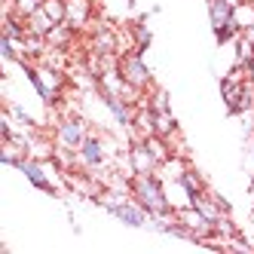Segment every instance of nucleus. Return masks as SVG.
Instances as JSON below:
<instances>
[{
    "instance_id": "obj_8",
    "label": "nucleus",
    "mask_w": 254,
    "mask_h": 254,
    "mask_svg": "<svg viewBox=\"0 0 254 254\" xmlns=\"http://www.w3.org/2000/svg\"><path fill=\"white\" fill-rule=\"evenodd\" d=\"M89 52H98V56H117V31L111 25H98L92 31V40H89Z\"/></svg>"
},
{
    "instance_id": "obj_10",
    "label": "nucleus",
    "mask_w": 254,
    "mask_h": 254,
    "mask_svg": "<svg viewBox=\"0 0 254 254\" xmlns=\"http://www.w3.org/2000/svg\"><path fill=\"white\" fill-rule=\"evenodd\" d=\"M205 6H208L211 28H221V25L233 22V0H205Z\"/></svg>"
},
{
    "instance_id": "obj_9",
    "label": "nucleus",
    "mask_w": 254,
    "mask_h": 254,
    "mask_svg": "<svg viewBox=\"0 0 254 254\" xmlns=\"http://www.w3.org/2000/svg\"><path fill=\"white\" fill-rule=\"evenodd\" d=\"M64 22L74 28V31H83L89 22H92V0H67Z\"/></svg>"
},
{
    "instance_id": "obj_4",
    "label": "nucleus",
    "mask_w": 254,
    "mask_h": 254,
    "mask_svg": "<svg viewBox=\"0 0 254 254\" xmlns=\"http://www.w3.org/2000/svg\"><path fill=\"white\" fill-rule=\"evenodd\" d=\"M15 169H19L28 181H31V184L34 187H37V190H43V193H49V196H56L59 193V187L56 184H52V181H49V169H46V159H34V156H25L22 162H19V166H15Z\"/></svg>"
},
{
    "instance_id": "obj_3",
    "label": "nucleus",
    "mask_w": 254,
    "mask_h": 254,
    "mask_svg": "<svg viewBox=\"0 0 254 254\" xmlns=\"http://www.w3.org/2000/svg\"><path fill=\"white\" fill-rule=\"evenodd\" d=\"M89 138V126L86 120L80 117H64L56 123V135H52V141L59 144V147H67V150H80V144Z\"/></svg>"
},
{
    "instance_id": "obj_22",
    "label": "nucleus",
    "mask_w": 254,
    "mask_h": 254,
    "mask_svg": "<svg viewBox=\"0 0 254 254\" xmlns=\"http://www.w3.org/2000/svg\"><path fill=\"white\" fill-rule=\"evenodd\" d=\"M251 248H254V242H251Z\"/></svg>"
},
{
    "instance_id": "obj_7",
    "label": "nucleus",
    "mask_w": 254,
    "mask_h": 254,
    "mask_svg": "<svg viewBox=\"0 0 254 254\" xmlns=\"http://www.w3.org/2000/svg\"><path fill=\"white\" fill-rule=\"evenodd\" d=\"M19 64H22V74L28 77V83L34 86V92L40 95V101H43L46 107H52V104L59 101V95L52 92V89H49V83L43 80V70H40V67H34V64H31V62H25V59H22Z\"/></svg>"
},
{
    "instance_id": "obj_12",
    "label": "nucleus",
    "mask_w": 254,
    "mask_h": 254,
    "mask_svg": "<svg viewBox=\"0 0 254 254\" xmlns=\"http://www.w3.org/2000/svg\"><path fill=\"white\" fill-rule=\"evenodd\" d=\"M233 25L242 34L248 28H254V0H239V3H233Z\"/></svg>"
},
{
    "instance_id": "obj_2",
    "label": "nucleus",
    "mask_w": 254,
    "mask_h": 254,
    "mask_svg": "<svg viewBox=\"0 0 254 254\" xmlns=\"http://www.w3.org/2000/svg\"><path fill=\"white\" fill-rule=\"evenodd\" d=\"M120 74L126 77V83H132L141 92H150L153 89V70L144 62V52L132 49V52H123L120 56Z\"/></svg>"
},
{
    "instance_id": "obj_15",
    "label": "nucleus",
    "mask_w": 254,
    "mask_h": 254,
    "mask_svg": "<svg viewBox=\"0 0 254 254\" xmlns=\"http://www.w3.org/2000/svg\"><path fill=\"white\" fill-rule=\"evenodd\" d=\"M153 123H156V135L166 138V141L178 132V120L172 117V111H159V114L153 111Z\"/></svg>"
},
{
    "instance_id": "obj_1",
    "label": "nucleus",
    "mask_w": 254,
    "mask_h": 254,
    "mask_svg": "<svg viewBox=\"0 0 254 254\" xmlns=\"http://www.w3.org/2000/svg\"><path fill=\"white\" fill-rule=\"evenodd\" d=\"M132 199L150 217L175 214V208L169 205V196H166V184H162V178L156 172H150V175H132Z\"/></svg>"
},
{
    "instance_id": "obj_6",
    "label": "nucleus",
    "mask_w": 254,
    "mask_h": 254,
    "mask_svg": "<svg viewBox=\"0 0 254 254\" xmlns=\"http://www.w3.org/2000/svg\"><path fill=\"white\" fill-rule=\"evenodd\" d=\"M98 98L107 107V114L117 120L120 129H129L132 120H135V104H129L126 98H120V95H111V92H98Z\"/></svg>"
},
{
    "instance_id": "obj_19",
    "label": "nucleus",
    "mask_w": 254,
    "mask_h": 254,
    "mask_svg": "<svg viewBox=\"0 0 254 254\" xmlns=\"http://www.w3.org/2000/svg\"><path fill=\"white\" fill-rule=\"evenodd\" d=\"M147 104L153 107L156 114H159V111H172V107H169V92H166V89H150V92H147Z\"/></svg>"
},
{
    "instance_id": "obj_18",
    "label": "nucleus",
    "mask_w": 254,
    "mask_h": 254,
    "mask_svg": "<svg viewBox=\"0 0 254 254\" xmlns=\"http://www.w3.org/2000/svg\"><path fill=\"white\" fill-rule=\"evenodd\" d=\"M181 184L190 190V196H196V193H202V190H205V181H202V175H199L196 169H187L184 175H181Z\"/></svg>"
},
{
    "instance_id": "obj_5",
    "label": "nucleus",
    "mask_w": 254,
    "mask_h": 254,
    "mask_svg": "<svg viewBox=\"0 0 254 254\" xmlns=\"http://www.w3.org/2000/svg\"><path fill=\"white\" fill-rule=\"evenodd\" d=\"M156 169H159V159L147 147V141H132V147H129V172L132 175H150Z\"/></svg>"
},
{
    "instance_id": "obj_17",
    "label": "nucleus",
    "mask_w": 254,
    "mask_h": 254,
    "mask_svg": "<svg viewBox=\"0 0 254 254\" xmlns=\"http://www.w3.org/2000/svg\"><path fill=\"white\" fill-rule=\"evenodd\" d=\"M132 37H135V49H138V52H147L150 43H153V34H150L147 25H144V19L132 25Z\"/></svg>"
},
{
    "instance_id": "obj_11",
    "label": "nucleus",
    "mask_w": 254,
    "mask_h": 254,
    "mask_svg": "<svg viewBox=\"0 0 254 254\" xmlns=\"http://www.w3.org/2000/svg\"><path fill=\"white\" fill-rule=\"evenodd\" d=\"M190 166H187V159L184 156H178V153H172L166 162H159V169H156V175L162 178V181H181V175H184Z\"/></svg>"
},
{
    "instance_id": "obj_21",
    "label": "nucleus",
    "mask_w": 254,
    "mask_h": 254,
    "mask_svg": "<svg viewBox=\"0 0 254 254\" xmlns=\"http://www.w3.org/2000/svg\"><path fill=\"white\" fill-rule=\"evenodd\" d=\"M245 37H248V40L254 43V28H248V31H245Z\"/></svg>"
},
{
    "instance_id": "obj_16",
    "label": "nucleus",
    "mask_w": 254,
    "mask_h": 254,
    "mask_svg": "<svg viewBox=\"0 0 254 254\" xmlns=\"http://www.w3.org/2000/svg\"><path fill=\"white\" fill-rule=\"evenodd\" d=\"M251 62H254V43L245 37V34H239V37H236V64L248 67Z\"/></svg>"
},
{
    "instance_id": "obj_20",
    "label": "nucleus",
    "mask_w": 254,
    "mask_h": 254,
    "mask_svg": "<svg viewBox=\"0 0 254 254\" xmlns=\"http://www.w3.org/2000/svg\"><path fill=\"white\" fill-rule=\"evenodd\" d=\"M239 34H242L239 28H236L233 22H227V25H221V28H214V40H217V43H221V46H224V43H230V40H236V37H239Z\"/></svg>"
},
{
    "instance_id": "obj_14",
    "label": "nucleus",
    "mask_w": 254,
    "mask_h": 254,
    "mask_svg": "<svg viewBox=\"0 0 254 254\" xmlns=\"http://www.w3.org/2000/svg\"><path fill=\"white\" fill-rule=\"evenodd\" d=\"M25 22H28V34H37V37H46V34H49L52 28H56V22H52L43 9H37L34 15H28Z\"/></svg>"
},
{
    "instance_id": "obj_13",
    "label": "nucleus",
    "mask_w": 254,
    "mask_h": 254,
    "mask_svg": "<svg viewBox=\"0 0 254 254\" xmlns=\"http://www.w3.org/2000/svg\"><path fill=\"white\" fill-rule=\"evenodd\" d=\"M74 34H77L74 28H70L67 22H62V25H56V28L46 34V43L56 46V49H67L70 43H74Z\"/></svg>"
}]
</instances>
